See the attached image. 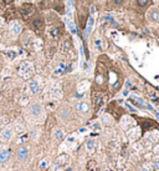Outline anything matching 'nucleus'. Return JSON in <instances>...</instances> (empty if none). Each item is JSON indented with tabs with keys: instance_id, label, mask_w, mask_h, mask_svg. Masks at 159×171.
I'll return each instance as SVG.
<instances>
[{
	"instance_id": "nucleus-1",
	"label": "nucleus",
	"mask_w": 159,
	"mask_h": 171,
	"mask_svg": "<svg viewBox=\"0 0 159 171\" xmlns=\"http://www.w3.org/2000/svg\"><path fill=\"white\" fill-rule=\"evenodd\" d=\"M35 11H36V9H35V6L32 4H22L20 6V9H19L20 15L25 21H29L31 18H34Z\"/></svg>"
},
{
	"instance_id": "nucleus-2",
	"label": "nucleus",
	"mask_w": 159,
	"mask_h": 171,
	"mask_svg": "<svg viewBox=\"0 0 159 171\" xmlns=\"http://www.w3.org/2000/svg\"><path fill=\"white\" fill-rule=\"evenodd\" d=\"M19 73H20V75L24 76V77H29V76H31L32 73H34V66H32V64L29 62V61L22 62V64H21V66H20V69H19Z\"/></svg>"
},
{
	"instance_id": "nucleus-3",
	"label": "nucleus",
	"mask_w": 159,
	"mask_h": 171,
	"mask_svg": "<svg viewBox=\"0 0 159 171\" xmlns=\"http://www.w3.org/2000/svg\"><path fill=\"white\" fill-rule=\"evenodd\" d=\"M29 112L32 117H35V119H37V117L41 116L42 114V106L40 104H32L31 106L29 108Z\"/></svg>"
},
{
	"instance_id": "nucleus-4",
	"label": "nucleus",
	"mask_w": 159,
	"mask_h": 171,
	"mask_svg": "<svg viewBox=\"0 0 159 171\" xmlns=\"http://www.w3.org/2000/svg\"><path fill=\"white\" fill-rule=\"evenodd\" d=\"M16 156H18V159L20 161H26L28 160V157H29V149L26 148L25 145L20 146L18 149V151H16Z\"/></svg>"
},
{
	"instance_id": "nucleus-5",
	"label": "nucleus",
	"mask_w": 159,
	"mask_h": 171,
	"mask_svg": "<svg viewBox=\"0 0 159 171\" xmlns=\"http://www.w3.org/2000/svg\"><path fill=\"white\" fill-rule=\"evenodd\" d=\"M32 28L36 30V31H42L44 28H45V21L41 16H36L34 20H32Z\"/></svg>"
},
{
	"instance_id": "nucleus-6",
	"label": "nucleus",
	"mask_w": 159,
	"mask_h": 171,
	"mask_svg": "<svg viewBox=\"0 0 159 171\" xmlns=\"http://www.w3.org/2000/svg\"><path fill=\"white\" fill-rule=\"evenodd\" d=\"M11 152L8 148H2L0 149V164H5L10 160Z\"/></svg>"
},
{
	"instance_id": "nucleus-7",
	"label": "nucleus",
	"mask_w": 159,
	"mask_h": 171,
	"mask_svg": "<svg viewBox=\"0 0 159 171\" xmlns=\"http://www.w3.org/2000/svg\"><path fill=\"white\" fill-rule=\"evenodd\" d=\"M12 129L11 127H6V129H4L3 131H2V135H0V139H2V141L3 142H8V141H10V139L12 137Z\"/></svg>"
},
{
	"instance_id": "nucleus-8",
	"label": "nucleus",
	"mask_w": 159,
	"mask_h": 171,
	"mask_svg": "<svg viewBox=\"0 0 159 171\" xmlns=\"http://www.w3.org/2000/svg\"><path fill=\"white\" fill-rule=\"evenodd\" d=\"M147 18L149 21L152 23H158L159 21V11L157 9H151L148 12H147Z\"/></svg>"
},
{
	"instance_id": "nucleus-9",
	"label": "nucleus",
	"mask_w": 159,
	"mask_h": 171,
	"mask_svg": "<svg viewBox=\"0 0 159 171\" xmlns=\"http://www.w3.org/2000/svg\"><path fill=\"white\" fill-rule=\"evenodd\" d=\"M93 25H95V18L93 16H90L88 20H87V24H86V29H85V37L87 39L93 29Z\"/></svg>"
},
{
	"instance_id": "nucleus-10",
	"label": "nucleus",
	"mask_w": 159,
	"mask_h": 171,
	"mask_svg": "<svg viewBox=\"0 0 159 171\" xmlns=\"http://www.w3.org/2000/svg\"><path fill=\"white\" fill-rule=\"evenodd\" d=\"M75 108H76V110H77L78 112H81V114H85V112H87V111L90 110V106H88V104H87L86 101H80V102H77Z\"/></svg>"
},
{
	"instance_id": "nucleus-11",
	"label": "nucleus",
	"mask_w": 159,
	"mask_h": 171,
	"mask_svg": "<svg viewBox=\"0 0 159 171\" xmlns=\"http://www.w3.org/2000/svg\"><path fill=\"white\" fill-rule=\"evenodd\" d=\"M59 116L61 117V119H63V120L70 119V117H71V111H70V109H69L67 106H62V108L59 110Z\"/></svg>"
},
{
	"instance_id": "nucleus-12",
	"label": "nucleus",
	"mask_w": 159,
	"mask_h": 171,
	"mask_svg": "<svg viewBox=\"0 0 159 171\" xmlns=\"http://www.w3.org/2000/svg\"><path fill=\"white\" fill-rule=\"evenodd\" d=\"M16 9L15 8H12V6H9L6 10H5V18L6 20H11V19H14L16 18Z\"/></svg>"
},
{
	"instance_id": "nucleus-13",
	"label": "nucleus",
	"mask_w": 159,
	"mask_h": 171,
	"mask_svg": "<svg viewBox=\"0 0 159 171\" xmlns=\"http://www.w3.org/2000/svg\"><path fill=\"white\" fill-rule=\"evenodd\" d=\"M10 33H11V35H14V36L19 35L21 33V25L19 23H12L11 26H10Z\"/></svg>"
},
{
	"instance_id": "nucleus-14",
	"label": "nucleus",
	"mask_w": 159,
	"mask_h": 171,
	"mask_svg": "<svg viewBox=\"0 0 159 171\" xmlns=\"http://www.w3.org/2000/svg\"><path fill=\"white\" fill-rule=\"evenodd\" d=\"M49 34L51 37H54V39H57L60 35H61V31H60V28L59 26H52V28L49 29Z\"/></svg>"
},
{
	"instance_id": "nucleus-15",
	"label": "nucleus",
	"mask_w": 159,
	"mask_h": 171,
	"mask_svg": "<svg viewBox=\"0 0 159 171\" xmlns=\"http://www.w3.org/2000/svg\"><path fill=\"white\" fill-rule=\"evenodd\" d=\"M66 161H67V156H65V155H62V156H60L59 159L55 161V169H60V167H62V166H65V164H66Z\"/></svg>"
},
{
	"instance_id": "nucleus-16",
	"label": "nucleus",
	"mask_w": 159,
	"mask_h": 171,
	"mask_svg": "<svg viewBox=\"0 0 159 171\" xmlns=\"http://www.w3.org/2000/svg\"><path fill=\"white\" fill-rule=\"evenodd\" d=\"M29 89H30V91H31L32 94H37L39 91H40V86H39V84L35 80H31L29 83Z\"/></svg>"
},
{
	"instance_id": "nucleus-17",
	"label": "nucleus",
	"mask_w": 159,
	"mask_h": 171,
	"mask_svg": "<svg viewBox=\"0 0 159 171\" xmlns=\"http://www.w3.org/2000/svg\"><path fill=\"white\" fill-rule=\"evenodd\" d=\"M102 101H103V96L101 94H98V93H95L93 94V105L95 106L98 108L100 105L102 104Z\"/></svg>"
},
{
	"instance_id": "nucleus-18",
	"label": "nucleus",
	"mask_w": 159,
	"mask_h": 171,
	"mask_svg": "<svg viewBox=\"0 0 159 171\" xmlns=\"http://www.w3.org/2000/svg\"><path fill=\"white\" fill-rule=\"evenodd\" d=\"M72 10H73V2L72 0H67V3H66V14H67L69 18L72 16Z\"/></svg>"
},
{
	"instance_id": "nucleus-19",
	"label": "nucleus",
	"mask_w": 159,
	"mask_h": 171,
	"mask_svg": "<svg viewBox=\"0 0 159 171\" xmlns=\"http://www.w3.org/2000/svg\"><path fill=\"white\" fill-rule=\"evenodd\" d=\"M54 136H55L56 140H62L63 136H65L63 130H62V129H56V130L54 131Z\"/></svg>"
},
{
	"instance_id": "nucleus-20",
	"label": "nucleus",
	"mask_w": 159,
	"mask_h": 171,
	"mask_svg": "<svg viewBox=\"0 0 159 171\" xmlns=\"http://www.w3.org/2000/svg\"><path fill=\"white\" fill-rule=\"evenodd\" d=\"M86 149H87L88 151H93V150L96 149V141H95V140H88V141L86 142Z\"/></svg>"
},
{
	"instance_id": "nucleus-21",
	"label": "nucleus",
	"mask_w": 159,
	"mask_h": 171,
	"mask_svg": "<svg viewBox=\"0 0 159 171\" xmlns=\"http://www.w3.org/2000/svg\"><path fill=\"white\" fill-rule=\"evenodd\" d=\"M67 28H69V30H70L72 34H76V33H77L76 26H75V24H73L71 20H69V21H67Z\"/></svg>"
},
{
	"instance_id": "nucleus-22",
	"label": "nucleus",
	"mask_w": 159,
	"mask_h": 171,
	"mask_svg": "<svg viewBox=\"0 0 159 171\" xmlns=\"http://www.w3.org/2000/svg\"><path fill=\"white\" fill-rule=\"evenodd\" d=\"M30 39H31V35L29 34V33H26L25 35H24V37H22V43H24V45H26V46H28L30 43Z\"/></svg>"
},
{
	"instance_id": "nucleus-23",
	"label": "nucleus",
	"mask_w": 159,
	"mask_h": 171,
	"mask_svg": "<svg viewBox=\"0 0 159 171\" xmlns=\"http://www.w3.org/2000/svg\"><path fill=\"white\" fill-rule=\"evenodd\" d=\"M49 165H50V160H49V159H45V160L41 161V164H40V169L44 170V169H46Z\"/></svg>"
},
{
	"instance_id": "nucleus-24",
	"label": "nucleus",
	"mask_w": 159,
	"mask_h": 171,
	"mask_svg": "<svg viewBox=\"0 0 159 171\" xmlns=\"http://www.w3.org/2000/svg\"><path fill=\"white\" fill-rule=\"evenodd\" d=\"M153 167L155 169V171H159V156H155L153 160Z\"/></svg>"
},
{
	"instance_id": "nucleus-25",
	"label": "nucleus",
	"mask_w": 159,
	"mask_h": 171,
	"mask_svg": "<svg viewBox=\"0 0 159 171\" xmlns=\"http://www.w3.org/2000/svg\"><path fill=\"white\" fill-rule=\"evenodd\" d=\"M137 4H138V6L144 8V6H147L149 4V0H137Z\"/></svg>"
},
{
	"instance_id": "nucleus-26",
	"label": "nucleus",
	"mask_w": 159,
	"mask_h": 171,
	"mask_svg": "<svg viewBox=\"0 0 159 171\" xmlns=\"http://www.w3.org/2000/svg\"><path fill=\"white\" fill-rule=\"evenodd\" d=\"M69 49H70V41H69V40H66V41L62 44V51H63V52H66Z\"/></svg>"
},
{
	"instance_id": "nucleus-27",
	"label": "nucleus",
	"mask_w": 159,
	"mask_h": 171,
	"mask_svg": "<svg viewBox=\"0 0 159 171\" xmlns=\"http://www.w3.org/2000/svg\"><path fill=\"white\" fill-rule=\"evenodd\" d=\"M5 54H6V56H9V59H15V56H16V52L15 51H6L5 52Z\"/></svg>"
},
{
	"instance_id": "nucleus-28",
	"label": "nucleus",
	"mask_w": 159,
	"mask_h": 171,
	"mask_svg": "<svg viewBox=\"0 0 159 171\" xmlns=\"http://www.w3.org/2000/svg\"><path fill=\"white\" fill-rule=\"evenodd\" d=\"M124 3V0H113V4L114 5H122Z\"/></svg>"
},
{
	"instance_id": "nucleus-29",
	"label": "nucleus",
	"mask_w": 159,
	"mask_h": 171,
	"mask_svg": "<svg viewBox=\"0 0 159 171\" xmlns=\"http://www.w3.org/2000/svg\"><path fill=\"white\" fill-rule=\"evenodd\" d=\"M126 106H127V108H128V109H129V110H130L132 112H136V110H134L133 108H132V106H130V105H129V104H126Z\"/></svg>"
},
{
	"instance_id": "nucleus-30",
	"label": "nucleus",
	"mask_w": 159,
	"mask_h": 171,
	"mask_svg": "<svg viewBox=\"0 0 159 171\" xmlns=\"http://www.w3.org/2000/svg\"><path fill=\"white\" fill-rule=\"evenodd\" d=\"M129 87H130V81H129V80H127V81H126V90H128Z\"/></svg>"
},
{
	"instance_id": "nucleus-31",
	"label": "nucleus",
	"mask_w": 159,
	"mask_h": 171,
	"mask_svg": "<svg viewBox=\"0 0 159 171\" xmlns=\"http://www.w3.org/2000/svg\"><path fill=\"white\" fill-rule=\"evenodd\" d=\"M153 112L155 114V116H157V117H158V119H159V111H157V110L154 109V111H153Z\"/></svg>"
},
{
	"instance_id": "nucleus-32",
	"label": "nucleus",
	"mask_w": 159,
	"mask_h": 171,
	"mask_svg": "<svg viewBox=\"0 0 159 171\" xmlns=\"http://www.w3.org/2000/svg\"><path fill=\"white\" fill-rule=\"evenodd\" d=\"M128 95V90H124L123 91V96H127Z\"/></svg>"
},
{
	"instance_id": "nucleus-33",
	"label": "nucleus",
	"mask_w": 159,
	"mask_h": 171,
	"mask_svg": "<svg viewBox=\"0 0 159 171\" xmlns=\"http://www.w3.org/2000/svg\"><path fill=\"white\" fill-rule=\"evenodd\" d=\"M140 171H149V170H148V167H143Z\"/></svg>"
},
{
	"instance_id": "nucleus-34",
	"label": "nucleus",
	"mask_w": 159,
	"mask_h": 171,
	"mask_svg": "<svg viewBox=\"0 0 159 171\" xmlns=\"http://www.w3.org/2000/svg\"><path fill=\"white\" fill-rule=\"evenodd\" d=\"M3 3H4V2H3V0H0V6H2V5H3Z\"/></svg>"
},
{
	"instance_id": "nucleus-35",
	"label": "nucleus",
	"mask_w": 159,
	"mask_h": 171,
	"mask_svg": "<svg viewBox=\"0 0 159 171\" xmlns=\"http://www.w3.org/2000/svg\"><path fill=\"white\" fill-rule=\"evenodd\" d=\"M0 95H2V89H0Z\"/></svg>"
},
{
	"instance_id": "nucleus-36",
	"label": "nucleus",
	"mask_w": 159,
	"mask_h": 171,
	"mask_svg": "<svg viewBox=\"0 0 159 171\" xmlns=\"http://www.w3.org/2000/svg\"><path fill=\"white\" fill-rule=\"evenodd\" d=\"M106 171H108V170H106Z\"/></svg>"
}]
</instances>
